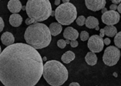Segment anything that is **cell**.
Wrapping results in <instances>:
<instances>
[{"label": "cell", "mask_w": 121, "mask_h": 86, "mask_svg": "<svg viewBox=\"0 0 121 86\" xmlns=\"http://www.w3.org/2000/svg\"><path fill=\"white\" fill-rule=\"evenodd\" d=\"M43 69L40 53L28 44L14 43L0 54V81L4 86H35Z\"/></svg>", "instance_id": "6da1fadb"}, {"label": "cell", "mask_w": 121, "mask_h": 86, "mask_svg": "<svg viewBox=\"0 0 121 86\" xmlns=\"http://www.w3.org/2000/svg\"><path fill=\"white\" fill-rule=\"evenodd\" d=\"M26 43L36 49L47 47L51 41V35L48 27L41 23L31 24L27 27L24 34Z\"/></svg>", "instance_id": "7a4b0ae2"}, {"label": "cell", "mask_w": 121, "mask_h": 86, "mask_svg": "<svg viewBox=\"0 0 121 86\" xmlns=\"http://www.w3.org/2000/svg\"><path fill=\"white\" fill-rule=\"evenodd\" d=\"M45 80L51 86L62 85L69 77L67 68L60 62L51 60L43 65V74Z\"/></svg>", "instance_id": "3957f363"}, {"label": "cell", "mask_w": 121, "mask_h": 86, "mask_svg": "<svg viewBox=\"0 0 121 86\" xmlns=\"http://www.w3.org/2000/svg\"><path fill=\"white\" fill-rule=\"evenodd\" d=\"M26 11L29 19L39 23L51 17L52 7L48 0H29L26 2Z\"/></svg>", "instance_id": "277c9868"}, {"label": "cell", "mask_w": 121, "mask_h": 86, "mask_svg": "<svg viewBox=\"0 0 121 86\" xmlns=\"http://www.w3.org/2000/svg\"><path fill=\"white\" fill-rule=\"evenodd\" d=\"M54 12V17L58 23L60 25H70L77 18L76 7L70 2L60 4Z\"/></svg>", "instance_id": "5b68a950"}, {"label": "cell", "mask_w": 121, "mask_h": 86, "mask_svg": "<svg viewBox=\"0 0 121 86\" xmlns=\"http://www.w3.org/2000/svg\"><path fill=\"white\" fill-rule=\"evenodd\" d=\"M120 58V51L115 46H110L106 48L103 56V61L108 66H113Z\"/></svg>", "instance_id": "8992f818"}, {"label": "cell", "mask_w": 121, "mask_h": 86, "mask_svg": "<svg viewBox=\"0 0 121 86\" xmlns=\"http://www.w3.org/2000/svg\"><path fill=\"white\" fill-rule=\"evenodd\" d=\"M88 47L91 52L94 53H100L103 51L104 47L103 39L99 36V35H93L88 39Z\"/></svg>", "instance_id": "52a82bcc"}, {"label": "cell", "mask_w": 121, "mask_h": 86, "mask_svg": "<svg viewBox=\"0 0 121 86\" xmlns=\"http://www.w3.org/2000/svg\"><path fill=\"white\" fill-rule=\"evenodd\" d=\"M101 19L103 23L107 26H114L119 22L120 16V14L116 11L108 10L105 13L103 14Z\"/></svg>", "instance_id": "ba28073f"}, {"label": "cell", "mask_w": 121, "mask_h": 86, "mask_svg": "<svg viewBox=\"0 0 121 86\" xmlns=\"http://www.w3.org/2000/svg\"><path fill=\"white\" fill-rule=\"evenodd\" d=\"M85 4L89 10L97 12L105 7L106 1L105 0H86Z\"/></svg>", "instance_id": "9c48e42d"}, {"label": "cell", "mask_w": 121, "mask_h": 86, "mask_svg": "<svg viewBox=\"0 0 121 86\" xmlns=\"http://www.w3.org/2000/svg\"><path fill=\"white\" fill-rule=\"evenodd\" d=\"M78 31L73 27H66L64 31V37L69 41H76L78 38Z\"/></svg>", "instance_id": "30bf717a"}, {"label": "cell", "mask_w": 121, "mask_h": 86, "mask_svg": "<svg viewBox=\"0 0 121 86\" xmlns=\"http://www.w3.org/2000/svg\"><path fill=\"white\" fill-rule=\"evenodd\" d=\"M22 5L19 0H10L7 4V8L12 14H18L22 10Z\"/></svg>", "instance_id": "8fae6325"}, {"label": "cell", "mask_w": 121, "mask_h": 86, "mask_svg": "<svg viewBox=\"0 0 121 86\" xmlns=\"http://www.w3.org/2000/svg\"><path fill=\"white\" fill-rule=\"evenodd\" d=\"M1 41L4 46H9L14 43L15 39L12 33L9 31H6L2 34L1 36Z\"/></svg>", "instance_id": "7c38bea8"}, {"label": "cell", "mask_w": 121, "mask_h": 86, "mask_svg": "<svg viewBox=\"0 0 121 86\" xmlns=\"http://www.w3.org/2000/svg\"><path fill=\"white\" fill-rule=\"evenodd\" d=\"M48 29L50 31L51 35L56 36L60 34L62 31V25H60L58 22H53L50 24Z\"/></svg>", "instance_id": "4fadbf2b"}, {"label": "cell", "mask_w": 121, "mask_h": 86, "mask_svg": "<svg viewBox=\"0 0 121 86\" xmlns=\"http://www.w3.org/2000/svg\"><path fill=\"white\" fill-rule=\"evenodd\" d=\"M23 19L19 14H13L9 17V24L14 27H19L22 24Z\"/></svg>", "instance_id": "5bb4252c"}, {"label": "cell", "mask_w": 121, "mask_h": 86, "mask_svg": "<svg viewBox=\"0 0 121 86\" xmlns=\"http://www.w3.org/2000/svg\"><path fill=\"white\" fill-rule=\"evenodd\" d=\"M85 25L87 28L92 29H95V27L98 26L99 22L97 18L92 17V16H89L87 19H86Z\"/></svg>", "instance_id": "9a60e30c"}, {"label": "cell", "mask_w": 121, "mask_h": 86, "mask_svg": "<svg viewBox=\"0 0 121 86\" xmlns=\"http://www.w3.org/2000/svg\"><path fill=\"white\" fill-rule=\"evenodd\" d=\"M85 60L88 65L93 66L97 63L98 57L95 55V53H94L93 52H88V53H87V54L85 57Z\"/></svg>", "instance_id": "2e32d148"}, {"label": "cell", "mask_w": 121, "mask_h": 86, "mask_svg": "<svg viewBox=\"0 0 121 86\" xmlns=\"http://www.w3.org/2000/svg\"><path fill=\"white\" fill-rule=\"evenodd\" d=\"M75 53L71 51H66L65 53L63 54V56H61V60L64 63H69L71 61H73L75 59Z\"/></svg>", "instance_id": "e0dca14e"}, {"label": "cell", "mask_w": 121, "mask_h": 86, "mask_svg": "<svg viewBox=\"0 0 121 86\" xmlns=\"http://www.w3.org/2000/svg\"><path fill=\"white\" fill-rule=\"evenodd\" d=\"M105 35H106L108 37H115V36L117 34V29L114 26H106L103 28Z\"/></svg>", "instance_id": "ac0fdd59"}, {"label": "cell", "mask_w": 121, "mask_h": 86, "mask_svg": "<svg viewBox=\"0 0 121 86\" xmlns=\"http://www.w3.org/2000/svg\"><path fill=\"white\" fill-rule=\"evenodd\" d=\"M114 43L115 45V47L121 49V31L117 33V34L115 36Z\"/></svg>", "instance_id": "d6986e66"}, {"label": "cell", "mask_w": 121, "mask_h": 86, "mask_svg": "<svg viewBox=\"0 0 121 86\" xmlns=\"http://www.w3.org/2000/svg\"><path fill=\"white\" fill-rule=\"evenodd\" d=\"M85 23H86V18L84 16H80L76 19V24L78 26H82L85 24Z\"/></svg>", "instance_id": "ffe728a7"}, {"label": "cell", "mask_w": 121, "mask_h": 86, "mask_svg": "<svg viewBox=\"0 0 121 86\" xmlns=\"http://www.w3.org/2000/svg\"><path fill=\"white\" fill-rule=\"evenodd\" d=\"M80 38H81V41H86L88 40V39H89V34L86 31H83L81 32Z\"/></svg>", "instance_id": "44dd1931"}, {"label": "cell", "mask_w": 121, "mask_h": 86, "mask_svg": "<svg viewBox=\"0 0 121 86\" xmlns=\"http://www.w3.org/2000/svg\"><path fill=\"white\" fill-rule=\"evenodd\" d=\"M57 46L60 48H64L66 46V41L64 39H60L57 41Z\"/></svg>", "instance_id": "7402d4cb"}, {"label": "cell", "mask_w": 121, "mask_h": 86, "mask_svg": "<svg viewBox=\"0 0 121 86\" xmlns=\"http://www.w3.org/2000/svg\"><path fill=\"white\" fill-rule=\"evenodd\" d=\"M4 20L3 19L0 17V33H1L3 29H4Z\"/></svg>", "instance_id": "603a6c76"}, {"label": "cell", "mask_w": 121, "mask_h": 86, "mask_svg": "<svg viewBox=\"0 0 121 86\" xmlns=\"http://www.w3.org/2000/svg\"><path fill=\"white\" fill-rule=\"evenodd\" d=\"M25 23H26V25H28V26H30V25L34 24H36V22H35L34 20H32V19H29V18H28V19H26Z\"/></svg>", "instance_id": "cb8c5ba5"}, {"label": "cell", "mask_w": 121, "mask_h": 86, "mask_svg": "<svg viewBox=\"0 0 121 86\" xmlns=\"http://www.w3.org/2000/svg\"><path fill=\"white\" fill-rule=\"evenodd\" d=\"M70 44L72 48H76L78 46V42L77 41H70Z\"/></svg>", "instance_id": "d4e9b609"}, {"label": "cell", "mask_w": 121, "mask_h": 86, "mask_svg": "<svg viewBox=\"0 0 121 86\" xmlns=\"http://www.w3.org/2000/svg\"><path fill=\"white\" fill-rule=\"evenodd\" d=\"M110 42H111V41H110V39H108V38H106V39H103L104 45H107V46H108L109 44H110Z\"/></svg>", "instance_id": "484cf974"}, {"label": "cell", "mask_w": 121, "mask_h": 86, "mask_svg": "<svg viewBox=\"0 0 121 86\" xmlns=\"http://www.w3.org/2000/svg\"><path fill=\"white\" fill-rule=\"evenodd\" d=\"M117 6L115 5V4H113L110 6V9L112 10V11H115L117 9Z\"/></svg>", "instance_id": "4316f807"}, {"label": "cell", "mask_w": 121, "mask_h": 86, "mask_svg": "<svg viewBox=\"0 0 121 86\" xmlns=\"http://www.w3.org/2000/svg\"><path fill=\"white\" fill-rule=\"evenodd\" d=\"M104 36H105V33H104V29H100V35H99V36L100 37V38H103L104 37Z\"/></svg>", "instance_id": "83f0119b"}, {"label": "cell", "mask_w": 121, "mask_h": 86, "mask_svg": "<svg viewBox=\"0 0 121 86\" xmlns=\"http://www.w3.org/2000/svg\"><path fill=\"white\" fill-rule=\"evenodd\" d=\"M69 86H81L80 84L78 82H71L69 84Z\"/></svg>", "instance_id": "f1b7e54d"}, {"label": "cell", "mask_w": 121, "mask_h": 86, "mask_svg": "<svg viewBox=\"0 0 121 86\" xmlns=\"http://www.w3.org/2000/svg\"><path fill=\"white\" fill-rule=\"evenodd\" d=\"M112 2L113 4H120L121 3V1L120 0H112Z\"/></svg>", "instance_id": "f546056e"}, {"label": "cell", "mask_w": 121, "mask_h": 86, "mask_svg": "<svg viewBox=\"0 0 121 86\" xmlns=\"http://www.w3.org/2000/svg\"><path fill=\"white\" fill-rule=\"evenodd\" d=\"M117 11H118V13H119V14H121V3L117 6Z\"/></svg>", "instance_id": "4dcf8cb0"}, {"label": "cell", "mask_w": 121, "mask_h": 86, "mask_svg": "<svg viewBox=\"0 0 121 86\" xmlns=\"http://www.w3.org/2000/svg\"><path fill=\"white\" fill-rule=\"evenodd\" d=\"M60 0H56V1L54 2L55 5H56V6H58V7L60 5Z\"/></svg>", "instance_id": "1f68e13d"}, {"label": "cell", "mask_w": 121, "mask_h": 86, "mask_svg": "<svg viewBox=\"0 0 121 86\" xmlns=\"http://www.w3.org/2000/svg\"><path fill=\"white\" fill-rule=\"evenodd\" d=\"M107 11H108V9H107V8H105V7H104L103 9H101L102 14H104V13H105Z\"/></svg>", "instance_id": "d6a6232c"}, {"label": "cell", "mask_w": 121, "mask_h": 86, "mask_svg": "<svg viewBox=\"0 0 121 86\" xmlns=\"http://www.w3.org/2000/svg\"><path fill=\"white\" fill-rule=\"evenodd\" d=\"M112 75H113V76H114L115 77H117V73H115V72H114Z\"/></svg>", "instance_id": "836d02e7"}, {"label": "cell", "mask_w": 121, "mask_h": 86, "mask_svg": "<svg viewBox=\"0 0 121 86\" xmlns=\"http://www.w3.org/2000/svg\"><path fill=\"white\" fill-rule=\"evenodd\" d=\"M51 16H52V17H53V16H55V12H54V11H52V12H51Z\"/></svg>", "instance_id": "e575fe53"}, {"label": "cell", "mask_w": 121, "mask_h": 86, "mask_svg": "<svg viewBox=\"0 0 121 86\" xmlns=\"http://www.w3.org/2000/svg\"><path fill=\"white\" fill-rule=\"evenodd\" d=\"M68 2H69V0H63V4L64 3H68Z\"/></svg>", "instance_id": "d590c367"}, {"label": "cell", "mask_w": 121, "mask_h": 86, "mask_svg": "<svg viewBox=\"0 0 121 86\" xmlns=\"http://www.w3.org/2000/svg\"><path fill=\"white\" fill-rule=\"evenodd\" d=\"M22 10H26V6H22Z\"/></svg>", "instance_id": "8d00e7d4"}, {"label": "cell", "mask_w": 121, "mask_h": 86, "mask_svg": "<svg viewBox=\"0 0 121 86\" xmlns=\"http://www.w3.org/2000/svg\"><path fill=\"white\" fill-rule=\"evenodd\" d=\"M46 60H47V58H46V57H43V58H42V60H43V61H46Z\"/></svg>", "instance_id": "74e56055"}, {"label": "cell", "mask_w": 121, "mask_h": 86, "mask_svg": "<svg viewBox=\"0 0 121 86\" xmlns=\"http://www.w3.org/2000/svg\"><path fill=\"white\" fill-rule=\"evenodd\" d=\"M95 30H96V31H98V30H100V29H99V26H97V27H95Z\"/></svg>", "instance_id": "f35d334b"}, {"label": "cell", "mask_w": 121, "mask_h": 86, "mask_svg": "<svg viewBox=\"0 0 121 86\" xmlns=\"http://www.w3.org/2000/svg\"><path fill=\"white\" fill-rule=\"evenodd\" d=\"M66 44H68V43H70V41H69V40H66Z\"/></svg>", "instance_id": "ab89813d"}, {"label": "cell", "mask_w": 121, "mask_h": 86, "mask_svg": "<svg viewBox=\"0 0 121 86\" xmlns=\"http://www.w3.org/2000/svg\"><path fill=\"white\" fill-rule=\"evenodd\" d=\"M1 53H2V47L0 46V54H1Z\"/></svg>", "instance_id": "60d3db41"}]
</instances>
